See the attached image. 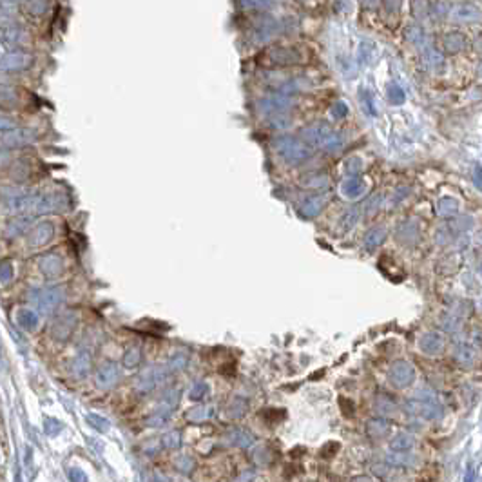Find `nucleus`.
<instances>
[{
  "label": "nucleus",
  "instance_id": "obj_8",
  "mask_svg": "<svg viewBox=\"0 0 482 482\" xmlns=\"http://www.w3.org/2000/svg\"><path fill=\"white\" fill-rule=\"evenodd\" d=\"M415 377L414 368L408 365V363H395L390 370V379L395 386H408Z\"/></svg>",
  "mask_w": 482,
  "mask_h": 482
},
{
  "label": "nucleus",
  "instance_id": "obj_26",
  "mask_svg": "<svg viewBox=\"0 0 482 482\" xmlns=\"http://www.w3.org/2000/svg\"><path fill=\"white\" fill-rule=\"evenodd\" d=\"M87 422H89L94 430H98V432H107V430H109V422H107L104 417H100V415H96V414L87 415Z\"/></svg>",
  "mask_w": 482,
  "mask_h": 482
},
{
  "label": "nucleus",
  "instance_id": "obj_1",
  "mask_svg": "<svg viewBox=\"0 0 482 482\" xmlns=\"http://www.w3.org/2000/svg\"><path fill=\"white\" fill-rule=\"evenodd\" d=\"M35 303L38 310L44 314H53L64 301V290L60 286H47L42 290L35 292Z\"/></svg>",
  "mask_w": 482,
  "mask_h": 482
},
{
  "label": "nucleus",
  "instance_id": "obj_31",
  "mask_svg": "<svg viewBox=\"0 0 482 482\" xmlns=\"http://www.w3.org/2000/svg\"><path fill=\"white\" fill-rule=\"evenodd\" d=\"M439 209L442 214H455L459 209V205L453 201V199H440Z\"/></svg>",
  "mask_w": 482,
  "mask_h": 482
},
{
  "label": "nucleus",
  "instance_id": "obj_40",
  "mask_svg": "<svg viewBox=\"0 0 482 482\" xmlns=\"http://www.w3.org/2000/svg\"><path fill=\"white\" fill-rule=\"evenodd\" d=\"M355 482H370V481H368V479H357Z\"/></svg>",
  "mask_w": 482,
  "mask_h": 482
},
{
  "label": "nucleus",
  "instance_id": "obj_22",
  "mask_svg": "<svg viewBox=\"0 0 482 482\" xmlns=\"http://www.w3.org/2000/svg\"><path fill=\"white\" fill-rule=\"evenodd\" d=\"M229 437L232 444H238L241 448H245V446H248L252 442V435L248 432H245V430H232Z\"/></svg>",
  "mask_w": 482,
  "mask_h": 482
},
{
  "label": "nucleus",
  "instance_id": "obj_39",
  "mask_svg": "<svg viewBox=\"0 0 482 482\" xmlns=\"http://www.w3.org/2000/svg\"><path fill=\"white\" fill-rule=\"evenodd\" d=\"M15 482H22V477H20V471H17V477H15Z\"/></svg>",
  "mask_w": 482,
  "mask_h": 482
},
{
  "label": "nucleus",
  "instance_id": "obj_25",
  "mask_svg": "<svg viewBox=\"0 0 482 482\" xmlns=\"http://www.w3.org/2000/svg\"><path fill=\"white\" fill-rule=\"evenodd\" d=\"M13 274H15V270H13V265H11V261L9 260H2L0 261V283H9L13 279Z\"/></svg>",
  "mask_w": 482,
  "mask_h": 482
},
{
  "label": "nucleus",
  "instance_id": "obj_27",
  "mask_svg": "<svg viewBox=\"0 0 482 482\" xmlns=\"http://www.w3.org/2000/svg\"><path fill=\"white\" fill-rule=\"evenodd\" d=\"M17 100V94L11 87L0 86V105H13Z\"/></svg>",
  "mask_w": 482,
  "mask_h": 482
},
{
  "label": "nucleus",
  "instance_id": "obj_19",
  "mask_svg": "<svg viewBox=\"0 0 482 482\" xmlns=\"http://www.w3.org/2000/svg\"><path fill=\"white\" fill-rule=\"evenodd\" d=\"M455 357L460 365L470 366L473 363V348L470 345H459L455 348Z\"/></svg>",
  "mask_w": 482,
  "mask_h": 482
},
{
  "label": "nucleus",
  "instance_id": "obj_17",
  "mask_svg": "<svg viewBox=\"0 0 482 482\" xmlns=\"http://www.w3.org/2000/svg\"><path fill=\"white\" fill-rule=\"evenodd\" d=\"M214 415V408L212 406H196L192 408L189 414H187V419L192 420V422H201V420H207Z\"/></svg>",
  "mask_w": 482,
  "mask_h": 482
},
{
  "label": "nucleus",
  "instance_id": "obj_20",
  "mask_svg": "<svg viewBox=\"0 0 482 482\" xmlns=\"http://www.w3.org/2000/svg\"><path fill=\"white\" fill-rule=\"evenodd\" d=\"M444 47L450 53H455V51H460L464 47V37L459 35V33H448L444 37Z\"/></svg>",
  "mask_w": 482,
  "mask_h": 482
},
{
  "label": "nucleus",
  "instance_id": "obj_34",
  "mask_svg": "<svg viewBox=\"0 0 482 482\" xmlns=\"http://www.w3.org/2000/svg\"><path fill=\"white\" fill-rule=\"evenodd\" d=\"M69 479H71V482H87V475L80 468H71L69 470Z\"/></svg>",
  "mask_w": 482,
  "mask_h": 482
},
{
  "label": "nucleus",
  "instance_id": "obj_16",
  "mask_svg": "<svg viewBox=\"0 0 482 482\" xmlns=\"http://www.w3.org/2000/svg\"><path fill=\"white\" fill-rule=\"evenodd\" d=\"M325 207V198L319 196V198H312V199H307L303 205H301V212H303L305 216H315L317 212H321V209Z\"/></svg>",
  "mask_w": 482,
  "mask_h": 482
},
{
  "label": "nucleus",
  "instance_id": "obj_36",
  "mask_svg": "<svg viewBox=\"0 0 482 482\" xmlns=\"http://www.w3.org/2000/svg\"><path fill=\"white\" fill-rule=\"evenodd\" d=\"M15 129V124H13L9 118L0 116V131H13Z\"/></svg>",
  "mask_w": 482,
  "mask_h": 482
},
{
  "label": "nucleus",
  "instance_id": "obj_38",
  "mask_svg": "<svg viewBox=\"0 0 482 482\" xmlns=\"http://www.w3.org/2000/svg\"><path fill=\"white\" fill-rule=\"evenodd\" d=\"M466 482H473V470L468 468V473H466Z\"/></svg>",
  "mask_w": 482,
  "mask_h": 482
},
{
  "label": "nucleus",
  "instance_id": "obj_5",
  "mask_svg": "<svg viewBox=\"0 0 482 482\" xmlns=\"http://www.w3.org/2000/svg\"><path fill=\"white\" fill-rule=\"evenodd\" d=\"M165 373H169L165 366H163V368H160V366H156V368H149V370H145L142 375L138 377L136 388L140 390V392H143V394H147V392H151L156 384L160 383Z\"/></svg>",
  "mask_w": 482,
  "mask_h": 482
},
{
  "label": "nucleus",
  "instance_id": "obj_12",
  "mask_svg": "<svg viewBox=\"0 0 482 482\" xmlns=\"http://www.w3.org/2000/svg\"><path fill=\"white\" fill-rule=\"evenodd\" d=\"M91 370V357H89V353L82 352L80 355H76L73 359V363H71V372H73L74 377H86L87 373Z\"/></svg>",
  "mask_w": 482,
  "mask_h": 482
},
{
  "label": "nucleus",
  "instance_id": "obj_37",
  "mask_svg": "<svg viewBox=\"0 0 482 482\" xmlns=\"http://www.w3.org/2000/svg\"><path fill=\"white\" fill-rule=\"evenodd\" d=\"M7 161H9V153H7L6 149H0V167L6 165Z\"/></svg>",
  "mask_w": 482,
  "mask_h": 482
},
{
  "label": "nucleus",
  "instance_id": "obj_4",
  "mask_svg": "<svg viewBox=\"0 0 482 482\" xmlns=\"http://www.w3.org/2000/svg\"><path fill=\"white\" fill-rule=\"evenodd\" d=\"M53 234H55L53 223L42 221V223H38L37 227L31 230V234L27 238V243H29V247L31 248L44 247L45 243H49V241L53 240Z\"/></svg>",
  "mask_w": 482,
  "mask_h": 482
},
{
  "label": "nucleus",
  "instance_id": "obj_7",
  "mask_svg": "<svg viewBox=\"0 0 482 482\" xmlns=\"http://www.w3.org/2000/svg\"><path fill=\"white\" fill-rule=\"evenodd\" d=\"M31 66V55L17 51L0 60V71H22Z\"/></svg>",
  "mask_w": 482,
  "mask_h": 482
},
{
  "label": "nucleus",
  "instance_id": "obj_30",
  "mask_svg": "<svg viewBox=\"0 0 482 482\" xmlns=\"http://www.w3.org/2000/svg\"><path fill=\"white\" fill-rule=\"evenodd\" d=\"M386 430H388V424L383 422V420H372L370 424H368V432H370L373 437H381Z\"/></svg>",
  "mask_w": 482,
  "mask_h": 482
},
{
  "label": "nucleus",
  "instance_id": "obj_11",
  "mask_svg": "<svg viewBox=\"0 0 482 482\" xmlns=\"http://www.w3.org/2000/svg\"><path fill=\"white\" fill-rule=\"evenodd\" d=\"M17 323L25 332H33L38 327V315L31 308H19L17 310Z\"/></svg>",
  "mask_w": 482,
  "mask_h": 482
},
{
  "label": "nucleus",
  "instance_id": "obj_15",
  "mask_svg": "<svg viewBox=\"0 0 482 482\" xmlns=\"http://www.w3.org/2000/svg\"><path fill=\"white\" fill-rule=\"evenodd\" d=\"M60 201L62 198L58 196V194H47V196H44L37 205V210L38 212H51V210H56L60 209Z\"/></svg>",
  "mask_w": 482,
  "mask_h": 482
},
{
  "label": "nucleus",
  "instance_id": "obj_18",
  "mask_svg": "<svg viewBox=\"0 0 482 482\" xmlns=\"http://www.w3.org/2000/svg\"><path fill=\"white\" fill-rule=\"evenodd\" d=\"M384 236H386L384 229H373V230H370V232L366 234V238H365V247L368 248V250H373V248L379 247V245L383 243Z\"/></svg>",
  "mask_w": 482,
  "mask_h": 482
},
{
  "label": "nucleus",
  "instance_id": "obj_24",
  "mask_svg": "<svg viewBox=\"0 0 482 482\" xmlns=\"http://www.w3.org/2000/svg\"><path fill=\"white\" fill-rule=\"evenodd\" d=\"M185 365H187V355L185 353L178 352L176 355L171 357V361L165 365V368H167V372H176V370H181Z\"/></svg>",
  "mask_w": 482,
  "mask_h": 482
},
{
  "label": "nucleus",
  "instance_id": "obj_35",
  "mask_svg": "<svg viewBox=\"0 0 482 482\" xmlns=\"http://www.w3.org/2000/svg\"><path fill=\"white\" fill-rule=\"evenodd\" d=\"M343 219H345L346 227L350 229V227H352L353 223L357 221V212H355V210H348V212H346V216L343 218Z\"/></svg>",
  "mask_w": 482,
  "mask_h": 482
},
{
  "label": "nucleus",
  "instance_id": "obj_28",
  "mask_svg": "<svg viewBox=\"0 0 482 482\" xmlns=\"http://www.w3.org/2000/svg\"><path fill=\"white\" fill-rule=\"evenodd\" d=\"M60 430H62V422H58L56 419H45V422H44V432H45V435H49V437H55V435H58L60 433Z\"/></svg>",
  "mask_w": 482,
  "mask_h": 482
},
{
  "label": "nucleus",
  "instance_id": "obj_2",
  "mask_svg": "<svg viewBox=\"0 0 482 482\" xmlns=\"http://www.w3.org/2000/svg\"><path fill=\"white\" fill-rule=\"evenodd\" d=\"M279 154L290 163H301L308 158V149L305 143H299L294 138H283L278 142Z\"/></svg>",
  "mask_w": 482,
  "mask_h": 482
},
{
  "label": "nucleus",
  "instance_id": "obj_32",
  "mask_svg": "<svg viewBox=\"0 0 482 482\" xmlns=\"http://www.w3.org/2000/svg\"><path fill=\"white\" fill-rule=\"evenodd\" d=\"M209 394V386L205 383H198V384H194V388H192V392H191V397L192 399H201V397H205Z\"/></svg>",
  "mask_w": 482,
  "mask_h": 482
},
{
  "label": "nucleus",
  "instance_id": "obj_6",
  "mask_svg": "<svg viewBox=\"0 0 482 482\" xmlns=\"http://www.w3.org/2000/svg\"><path fill=\"white\" fill-rule=\"evenodd\" d=\"M120 379V368L116 363H105L96 372V384L100 388H112Z\"/></svg>",
  "mask_w": 482,
  "mask_h": 482
},
{
  "label": "nucleus",
  "instance_id": "obj_29",
  "mask_svg": "<svg viewBox=\"0 0 482 482\" xmlns=\"http://www.w3.org/2000/svg\"><path fill=\"white\" fill-rule=\"evenodd\" d=\"M163 444H165V448H169V450H176V448H179V444H181V437H179V432L167 433V435L163 437Z\"/></svg>",
  "mask_w": 482,
  "mask_h": 482
},
{
  "label": "nucleus",
  "instance_id": "obj_33",
  "mask_svg": "<svg viewBox=\"0 0 482 482\" xmlns=\"http://www.w3.org/2000/svg\"><path fill=\"white\" fill-rule=\"evenodd\" d=\"M388 98L392 100V102H402L404 100V93H402V89H399V86H392L388 87Z\"/></svg>",
  "mask_w": 482,
  "mask_h": 482
},
{
  "label": "nucleus",
  "instance_id": "obj_3",
  "mask_svg": "<svg viewBox=\"0 0 482 482\" xmlns=\"http://www.w3.org/2000/svg\"><path fill=\"white\" fill-rule=\"evenodd\" d=\"M76 314L74 312H64L62 315H58L51 327V335L56 341H67L73 334L74 327H76Z\"/></svg>",
  "mask_w": 482,
  "mask_h": 482
},
{
  "label": "nucleus",
  "instance_id": "obj_14",
  "mask_svg": "<svg viewBox=\"0 0 482 482\" xmlns=\"http://www.w3.org/2000/svg\"><path fill=\"white\" fill-rule=\"evenodd\" d=\"M442 345L444 341L439 334H426L422 339H420V348L424 350L426 353H439L442 350Z\"/></svg>",
  "mask_w": 482,
  "mask_h": 482
},
{
  "label": "nucleus",
  "instance_id": "obj_23",
  "mask_svg": "<svg viewBox=\"0 0 482 482\" xmlns=\"http://www.w3.org/2000/svg\"><path fill=\"white\" fill-rule=\"evenodd\" d=\"M140 359H142V352H140V348L138 346H131L127 348L124 353V365L127 368H132V366H136L140 363Z\"/></svg>",
  "mask_w": 482,
  "mask_h": 482
},
{
  "label": "nucleus",
  "instance_id": "obj_41",
  "mask_svg": "<svg viewBox=\"0 0 482 482\" xmlns=\"http://www.w3.org/2000/svg\"><path fill=\"white\" fill-rule=\"evenodd\" d=\"M0 345H2V343H0ZM0 353H2V346H0Z\"/></svg>",
  "mask_w": 482,
  "mask_h": 482
},
{
  "label": "nucleus",
  "instance_id": "obj_13",
  "mask_svg": "<svg viewBox=\"0 0 482 482\" xmlns=\"http://www.w3.org/2000/svg\"><path fill=\"white\" fill-rule=\"evenodd\" d=\"M341 191H343V194H345L346 198H352V199L359 198V196L365 192V183H363L359 178L352 176V178L345 179V183H343V187H341Z\"/></svg>",
  "mask_w": 482,
  "mask_h": 482
},
{
  "label": "nucleus",
  "instance_id": "obj_21",
  "mask_svg": "<svg viewBox=\"0 0 482 482\" xmlns=\"http://www.w3.org/2000/svg\"><path fill=\"white\" fill-rule=\"evenodd\" d=\"M392 448L399 451H408L410 448H414V437H410L408 433H401V435H397L395 439L392 440Z\"/></svg>",
  "mask_w": 482,
  "mask_h": 482
},
{
  "label": "nucleus",
  "instance_id": "obj_9",
  "mask_svg": "<svg viewBox=\"0 0 482 482\" xmlns=\"http://www.w3.org/2000/svg\"><path fill=\"white\" fill-rule=\"evenodd\" d=\"M64 270V263L60 256H55V254H49L42 258L40 261V272L45 276V278H58Z\"/></svg>",
  "mask_w": 482,
  "mask_h": 482
},
{
  "label": "nucleus",
  "instance_id": "obj_10",
  "mask_svg": "<svg viewBox=\"0 0 482 482\" xmlns=\"http://www.w3.org/2000/svg\"><path fill=\"white\" fill-rule=\"evenodd\" d=\"M0 38L7 47H17V44L22 40V27L15 24H7L0 27Z\"/></svg>",
  "mask_w": 482,
  "mask_h": 482
}]
</instances>
